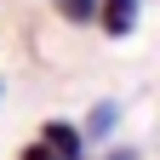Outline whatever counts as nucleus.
Listing matches in <instances>:
<instances>
[{"label":"nucleus","instance_id":"5","mask_svg":"<svg viewBox=\"0 0 160 160\" xmlns=\"http://www.w3.org/2000/svg\"><path fill=\"white\" fill-rule=\"evenodd\" d=\"M23 160H57V154H52L46 143H29V149H23Z\"/></svg>","mask_w":160,"mask_h":160},{"label":"nucleus","instance_id":"2","mask_svg":"<svg viewBox=\"0 0 160 160\" xmlns=\"http://www.w3.org/2000/svg\"><path fill=\"white\" fill-rule=\"evenodd\" d=\"M92 17H97L109 34H132V29H137V0H97Z\"/></svg>","mask_w":160,"mask_h":160},{"label":"nucleus","instance_id":"3","mask_svg":"<svg viewBox=\"0 0 160 160\" xmlns=\"http://www.w3.org/2000/svg\"><path fill=\"white\" fill-rule=\"evenodd\" d=\"M120 126V103H109V97H103V103H97L92 114H86V126H80V137H86V143H103V137Z\"/></svg>","mask_w":160,"mask_h":160},{"label":"nucleus","instance_id":"4","mask_svg":"<svg viewBox=\"0 0 160 160\" xmlns=\"http://www.w3.org/2000/svg\"><path fill=\"white\" fill-rule=\"evenodd\" d=\"M57 12H63L69 23H92V12H97V0H57Z\"/></svg>","mask_w":160,"mask_h":160},{"label":"nucleus","instance_id":"6","mask_svg":"<svg viewBox=\"0 0 160 160\" xmlns=\"http://www.w3.org/2000/svg\"><path fill=\"white\" fill-rule=\"evenodd\" d=\"M103 160H137V149H114V154H103Z\"/></svg>","mask_w":160,"mask_h":160},{"label":"nucleus","instance_id":"1","mask_svg":"<svg viewBox=\"0 0 160 160\" xmlns=\"http://www.w3.org/2000/svg\"><path fill=\"white\" fill-rule=\"evenodd\" d=\"M40 143L57 160H86V137H80V126H69V120H52V126L40 132Z\"/></svg>","mask_w":160,"mask_h":160}]
</instances>
